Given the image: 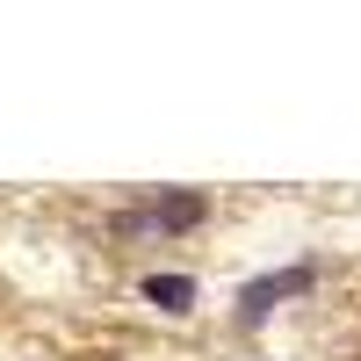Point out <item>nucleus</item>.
I'll use <instances>...</instances> for the list:
<instances>
[{"label":"nucleus","instance_id":"obj_1","mask_svg":"<svg viewBox=\"0 0 361 361\" xmlns=\"http://www.w3.org/2000/svg\"><path fill=\"white\" fill-rule=\"evenodd\" d=\"M202 217H209V202L195 188H166V195H152L145 209H123L116 231H195Z\"/></svg>","mask_w":361,"mask_h":361},{"label":"nucleus","instance_id":"obj_2","mask_svg":"<svg viewBox=\"0 0 361 361\" xmlns=\"http://www.w3.org/2000/svg\"><path fill=\"white\" fill-rule=\"evenodd\" d=\"M304 289H318V267H311V260L282 267V275H260V282H246V289H238V318H246V325H260L267 311L282 304V296H304Z\"/></svg>","mask_w":361,"mask_h":361},{"label":"nucleus","instance_id":"obj_3","mask_svg":"<svg viewBox=\"0 0 361 361\" xmlns=\"http://www.w3.org/2000/svg\"><path fill=\"white\" fill-rule=\"evenodd\" d=\"M137 296H145L152 311H166V318H188L202 289H195V275H145V282H137Z\"/></svg>","mask_w":361,"mask_h":361}]
</instances>
